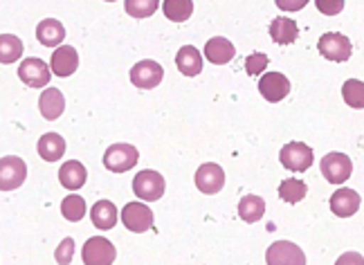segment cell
Wrapping results in <instances>:
<instances>
[{"mask_svg": "<svg viewBox=\"0 0 364 265\" xmlns=\"http://www.w3.org/2000/svg\"><path fill=\"white\" fill-rule=\"evenodd\" d=\"M317 50L319 54L324 59L328 61H335V63H344L351 59V40H348L344 34L340 32H326V34H321L319 38V43H317Z\"/></svg>", "mask_w": 364, "mask_h": 265, "instance_id": "1", "label": "cell"}, {"mask_svg": "<svg viewBox=\"0 0 364 265\" xmlns=\"http://www.w3.org/2000/svg\"><path fill=\"white\" fill-rule=\"evenodd\" d=\"M164 178L158 171L144 169L133 178V191L139 200L156 202L164 196Z\"/></svg>", "mask_w": 364, "mask_h": 265, "instance_id": "2", "label": "cell"}, {"mask_svg": "<svg viewBox=\"0 0 364 265\" xmlns=\"http://www.w3.org/2000/svg\"><path fill=\"white\" fill-rule=\"evenodd\" d=\"M139 162V153L133 144H113L104 153V166L113 173H126Z\"/></svg>", "mask_w": 364, "mask_h": 265, "instance_id": "3", "label": "cell"}, {"mask_svg": "<svg viewBox=\"0 0 364 265\" xmlns=\"http://www.w3.org/2000/svg\"><path fill=\"white\" fill-rule=\"evenodd\" d=\"M279 160L286 166L288 171H295V173H304L311 169L313 164V148L304 144V142H288L282 153H279Z\"/></svg>", "mask_w": 364, "mask_h": 265, "instance_id": "4", "label": "cell"}, {"mask_svg": "<svg viewBox=\"0 0 364 265\" xmlns=\"http://www.w3.org/2000/svg\"><path fill=\"white\" fill-rule=\"evenodd\" d=\"M117 256L115 245L110 243L104 236H95V239H88L86 245L81 249V259L83 265H113Z\"/></svg>", "mask_w": 364, "mask_h": 265, "instance_id": "5", "label": "cell"}, {"mask_svg": "<svg viewBox=\"0 0 364 265\" xmlns=\"http://www.w3.org/2000/svg\"><path fill=\"white\" fill-rule=\"evenodd\" d=\"M353 173V162L346 158L344 153H326L321 158V175H324L331 185H342L346 183Z\"/></svg>", "mask_w": 364, "mask_h": 265, "instance_id": "6", "label": "cell"}, {"mask_svg": "<svg viewBox=\"0 0 364 265\" xmlns=\"http://www.w3.org/2000/svg\"><path fill=\"white\" fill-rule=\"evenodd\" d=\"M164 79V70L158 61H151V59H144L139 61L131 67V83L137 86L139 90H151L160 86Z\"/></svg>", "mask_w": 364, "mask_h": 265, "instance_id": "7", "label": "cell"}, {"mask_svg": "<svg viewBox=\"0 0 364 265\" xmlns=\"http://www.w3.org/2000/svg\"><path fill=\"white\" fill-rule=\"evenodd\" d=\"M268 265H306L304 249L290 241H277L265 252Z\"/></svg>", "mask_w": 364, "mask_h": 265, "instance_id": "8", "label": "cell"}, {"mask_svg": "<svg viewBox=\"0 0 364 265\" xmlns=\"http://www.w3.org/2000/svg\"><path fill=\"white\" fill-rule=\"evenodd\" d=\"M27 178V164L16 158V156H7L0 162V189L5 191H14L18 189Z\"/></svg>", "mask_w": 364, "mask_h": 265, "instance_id": "9", "label": "cell"}, {"mask_svg": "<svg viewBox=\"0 0 364 265\" xmlns=\"http://www.w3.org/2000/svg\"><path fill=\"white\" fill-rule=\"evenodd\" d=\"M122 222L126 229L135 234L149 232L153 227V212L144 202H129L122 209Z\"/></svg>", "mask_w": 364, "mask_h": 265, "instance_id": "10", "label": "cell"}, {"mask_svg": "<svg viewBox=\"0 0 364 265\" xmlns=\"http://www.w3.org/2000/svg\"><path fill=\"white\" fill-rule=\"evenodd\" d=\"M18 77L23 79L25 86L30 88H43L50 83V67L43 63V59H36V57H30V59H23L21 67H18Z\"/></svg>", "mask_w": 364, "mask_h": 265, "instance_id": "11", "label": "cell"}, {"mask_svg": "<svg viewBox=\"0 0 364 265\" xmlns=\"http://www.w3.org/2000/svg\"><path fill=\"white\" fill-rule=\"evenodd\" d=\"M223 185H225V171H223L218 164L207 162L196 171V187H198L200 193L214 196V193H218L223 189Z\"/></svg>", "mask_w": 364, "mask_h": 265, "instance_id": "12", "label": "cell"}, {"mask_svg": "<svg viewBox=\"0 0 364 265\" xmlns=\"http://www.w3.org/2000/svg\"><path fill=\"white\" fill-rule=\"evenodd\" d=\"M259 92L265 97L268 102L277 104L286 99V97L290 94V81L286 75L282 72H265L261 79H259Z\"/></svg>", "mask_w": 364, "mask_h": 265, "instance_id": "13", "label": "cell"}, {"mask_svg": "<svg viewBox=\"0 0 364 265\" xmlns=\"http://www.w3.org/2000/svg\"><path fill=\"white\" fill-rule=\"evenodd\" d=\"M79 67V54L75 48L61 45L59 50L52 52V72L57 77H70L75 75Z\"/></svg>", "mask_w": 364, "mask_h": 265, "instance_id": "14", "label": "cell"}, {"mask_svg": "<svg viewBox=\"0 0 364 265\" xmlns=\"http://www.w3.org/2000/svg\"><path fill=\"white\" fill-rule=\"evenodd\" d=\"M360 193L353 191V189H338L331 196V209L335 216L340 218H348L353 216L358 209H360Z\"/></svg>", "mask_w": 364, "mask_h": 265, "instance_id": "15", "label": "cell"}, {"mask_svg": "<svg viewBox=\"0 0 364 265\" xmlns=\"http://www.w3.org/2000/svg\"><path fill=\"white\" fill-rule=\"evenodd\" d=\"M205 57L209 63H214V65H225L236 57V48L232 45V40L223 38V36H214V38L207 40Z\"/></svg>", "mask_w": 364, "mask_h": 265, "instance_id": "16", "label": "cell"}, {"mask_svg": "<svg viewBox=\"0 0 364 265\" xmlns=\"http://www.w3.org/2000/svg\"><path fill=\"white\" fill-rule=\"evenodd\" d=\"M38 110H41V115H43L48 121L59 119L63 115V110H65V97H63V92L57 90V88H46L43 94H41V99H38Z\"/></svg>", "mask_w": 364, "mask_h": 265, "instance_id": "17", "label": "cell"}, {"mask_svg": "<svg viewBox=\"0 0 364 265\" xmlns=\"http://www.w3.org/2000/svg\"><path fill=\"white\" fill-rule=\"evenodd\" d=\"M88 180V171L86 166L77 160H68L61 169H59V183L68 189V191H77L86 185Z\"/></svg>", "mask_w": 364, "mask_h": 265, "instance_id": "18", "label": "cell"}, {"mask_svg": "<svg viewBox=\"0 0 364 265\" xmlns=\"http://www.w3.org/2000/svg\"><path fill=\"white\" fill-rule=\"evenodd\" d=\"M270 36L277 45H290L295 43L297 36H299V27L292 18L286 16H277L270 25Z\"/></svg>", "mask_w": 364, "mask_h": 265, "instance_id": "19", "label": "cell"}, {"mask_svg": "<svg viewBox=\"0 0 364 265\" xmlns=\"http://www.w3.org/2000/svg\"><path fill=\"white\" fill-rule=\"evenodd\" d=\"M176 65L185 77H196V75L203 72V54L193 45H185V48L178 50Z\"/></svg>", "mask_w": 364, "mask_h": 265, "instance_id": "20", "label": "cell"}, {"mask_svg": "<svg viewBox=\"0 0 364 265\" xmlns=\"http://www.w3.org/2000/svg\"><path fill=\"white\" fill-rule=\"evenodd\" d=\"M90 218L97 229H113L117 222V207L110 200H97L90 209Z\"/></svg>", "mask_w": 364, "mask_h": 265, "instance_id": "21", "label": "cell"}, {"mask_svg": "<svg viewBox=\"0 0 364 265\" xmlns=\"http://www.w3.org/2000/svg\"><path fill=\"white\" fill-rule=\"evenodd\" d=\"M36 38L46 48H59V43L65 38V27L59 21L46 18V21H41L36 27Z\"/></svg>", "mask_w": 364, "mask_h": 265, "instance_id": "22", "label": "cell"}, {"mask_svg": "<svg viewBox=\"0 0 364 265\" xmlns=\"http://www.w3.org/2000/svg\"><path fill=\"white\" fill-rule=\"evenodd\" d=\"M65 153V139L59 133H46L38 139V156L46 162H57Z\"/></svg>", "mask_w": 364, "mask_h": 265, "instance_id": "23", "label": "cell"}, {"mask_svg": "<svg viewBox=\"0 0 364 265\" xmlns=\"http://www.w3.org/2000/svg\"><path fill=\"white\" fill-rule=\"evenodd\" d=\"M265 214V200L261 196H255V193H247V196L241 198L239 202V216L245 222H257L261 220Z\"/></svg>", "mask_w": 364, "mask_h": 265, "instance_id": "24", "label": "cell"}, {"mask_svg": "<svg viewBox=\"0 0 364 265\" xmlns=\"http://www.w3.org/2000/svg\"><path fill=\"white\" fill-rule=\"evenodd\" d=\"M306 193H308V187L299 178H288L279 185V198H282L284 202H290V205L301 202L306 198Z\"/></svg>", "mask_w": 364, "mask_h": 265, "instance_id": "25", "label": "cell"}, {"mask_svg": "<svg viewBox=\"0 0 364 265\" xmlns=\"http://www.w3.org/2000/svg\"><path fill=\"white\" fill-rule=\"evenodd\" d=\"M23 50H25L23 40L18 36H14V34L0 36V61H3V65H9L16 59H21Z\"/></svg>", "mask_w": 364, "mask_h": 265, "instance_id": "26", "label": "cell"}, {"mask_svg": "<svg viewBox=\"0 0 364 265\" xmlns=\"http://www.w3.org/2000/svg\"><path fill=\"white\" fill-rule=\"evenodd\" d=\"M164 16L173 23H185L193 13V0H164Z\"/></svg>", "mask_w": 364, "mask_h": 265, "instance_id": "27", "label": "cell"}, {"mask_svg": "<svg viewBox=\"0 0 364 265\" xmlns=\"http://www.w3.org/2000/svg\"><path fill=\"white\" fill-rule=\"evenodd\" d=\"M61 214L70 222H79L83 216H86V200L77 196V193H70V196H65L61 202Z\"/></svg>", "mask_w": 364, "mask_h": 265, "instance_id": "28", "label": "cell"}, {"mask_svg": "<svg viewBox=\"0 0 364 265\" xmlns=\"http://www.w3.org/2000/svg\"><path fill=\"white\" fill-rule=\"evenodd\" d=\"M342 97L351 108H364V81L348 79L342 86Z\"/></svg>", "mask_w": 364, "mask_h": 265, "instance_id": "29", "label": "cell"}, {"mask_svg": "<svg viewBox=\"0 0 364 265\" xmlns=\"http://www.w3.org/2000/svg\"><path fill=\"white\" fill-rule=\"evenodd\" d=\"M158 5H160L158 0H126V3H124L126 11H129L133 18H146V16H151V13H156Z\"/></svg>", "mask_w": 364, "mask_h": 265, "instance_id": "30", "label": "cell"}, {"mask_svg": "<svg viewBox=\"0 0 364 265\" xmlns=\"http://www.w3.org/2000/svg\"><path fill=\"white\" fill-rule=\"evenodd\" d=\"M270 59H268V54H263V52H255V54H250V57L245 59V72L250 77H257L261 75L265 67H268Z\"/></svg>", "mask_w": 364, "mask_h": 265, "instance_id": "31", "label": "cell"}, {"mask_svg": "<svg viewBox=\"0 0 364 265\" xmlns=\"http://www.w3.org/2000/svg\"><path fill=\"white\" fill-rule=\"evenodd\" d=\"M75 256V241L73 239H63L57 247V252H54V259H57L59 265H70Z\"/></svg>", "mask_w": 364, "mask_h": 265, "instance_id": "32", "label": "cell"}, {"mask_svg": "<svg viewBox=\"0 0 364 265\" xmlns=\"http://www.w3.org/2000/svg\"><path fill=\"white\" fill-rule=\"evenodd\" d=\"M335 265H364V256L358 252H346L335 261Z\"/></svg>", "mask_w": 364, "mask_h": 265, "instance_id": "33", "label": "cell"}, {"mask_svg": "<svg viewBox=\"0 0 364 265\" xmlns=\"http://www.w3.org/2000/svg\"><path fill=\"white\" fill-rule=\"evenodd\" d=\"M317 7L321 9V11H326V13H333V11H340L342 9V3H321V0H319V3H317Z\"/></svg>", "mask_w": 364, "mask_h": 265, "instance_id": "34", "label": "cell"}]
</instances>
